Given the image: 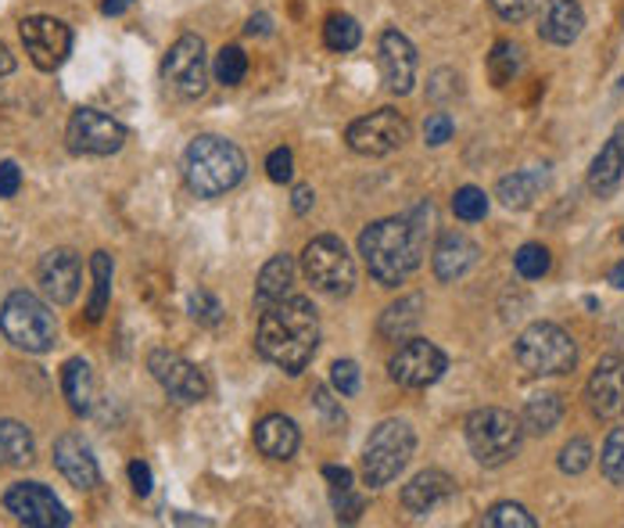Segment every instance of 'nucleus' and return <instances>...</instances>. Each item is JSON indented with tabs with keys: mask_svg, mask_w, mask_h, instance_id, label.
Listing matches in <instances>:
<instances>
[{
	"mask_svg": "<svg viewBox=\"0 0 624 528\" xmlns=\"http://www.w3.org/2000/svg\"><path fill=\"white\" fill-rule=\"evenodd\" d=\"M431 219H434V205L420 202L417 209H409L406 216L377 219L359 234V255L377 285L384 288L406 285L409 274H413L423 260V249H428Z\"/></svg>",
	"mask_w": 624,
	"mask_h": 528,
	"instance_id": "f257e3e1",
	"label": "nucleus"
},
{
	"mask_svg": "<svg viewBox=\"0 0 624 528\" xmlns=\"http://www.w3.org/2000/svg\"><path fill=\"white\" fill-rule=\"evenodd\" d=\"M255 345L263 352V360H269L273 367L284 374H302L309 367V360L316 356L320 345V316L309 299L288 296L266 306L258 316V331Z\"/></svg>",
	"mask_w": 624,
	"mask_h": 528,
	"instance_id": "f03ea898",
	"label": "nucleus"
},
{
	"mask_svg": "<svg viewBox=\"0 0 624 528\" xmlns=\"http://www.w3.org/2000/svg\"><path fill=\"white\" fill-rule=\"evenodd\" d=\"M244 173H249V159L227 137L202 134L183 151V180L198 198H219L233 191L244 180Z\"/></svg>",
	"mask_w": 624,
	"mask_h": 528,
	"instance_id": "7ed1b4c3",
	"label": "nucleus"
},
{
	"mask_svg": "<svg viewBox=\"0 0 624 528\" xmlns=\"http://www.w3.org/2000/svg\"><path fill=\"white\" fill-rule=\"evenodd\" d=\"M513 356L527 374H535V378H557V374H571L578 367V345H574V338L563 331L560 324H549V320L524 327L513 342Z\"/></svg>",
	"mask_w": 624,
	"mask_h": 528,
	"instance_id": "20e7f679",
	"label": "nucleus"
},
{
	"mask_svg": "<svg viewBox=\"0 0 624 528\" xmlns=\"http://www.w3.org/2000/svg\"><path fill=\"white\" fill-rule=\"evenodd\" d=\"M417 450V431L409 428V420H381L367 445H362V482L370 489H381L387 482H395L406 472V464L413 461Z\"/></svg>",
	"mask_w": 624,
	"mask_h": 528,
	"instance_id": "39448f33",
	"label": "nucleus"
},
{
	"mask_svg": "<svg viewBox=\"0 0 624 528\" xmlns=\"http://www.w3.org/2000/svg\"><path fill=\"white\" fill-rule=\"evenodd\" d=\"M0 335L8 338L15 349L26 352H51L58 342V320L51 306L33 296V291H11L0 306Z\"/></svg>",
	"mask_w": 624,
	"mask_h": 528,
	"instance_id": "423d86ee",
	"label": "nucleus"
},
{
	"mask_svg": "<svg viewBox=\"0 0 624 528\" xmlns=\"http://www.w3.org/2000/svg\"><path fill=\"white\" fill-rule=\"evenodd\" d=\"M467 445H470V453H474V461L485 467L510 464L524 445L521 417H513L510 410H502V406L474 410V414L467 417Z\"/></svg>",
	"mask_w": 624,
	"mask_h": 528,
	"instance_id": "0eeeda50",
	"label": "nucleus"
},
{
	"mask_svg": "<svg viewBox=\"0 0 624 528\" xmlns=\"http://www.w3.org/2000/svg\"><path fill=\"white\" fill-rule=\"evenodd\" d=\"M302 269L309 277V285L331 299H345L356 288V263H352L345 241L338 234H320V238L305 244Z\"/></svg>",
	"mask_w": 624,
	"mask_h": 528,
	"instance_id": "6e6552de",
	"label": "nucleus"
},
{
	"mask_svg": "<svg viewBox=\"0 0 624 528\" xmlns=\"http://www.w3.org/2000/svg\"><path fill=\"white\" fill-rule=\"evenodd\" d=\"M162 84L180 101H198L208 90V54L198 33H183L162 58Z\"/></svg>",
	"mask_w": 624,
	"mask_h": 528,
	"instance_id": "1a4fd4ad",
	"label": "nucleus"
},
{
	"mask_svg": "<svg viewBox=\"0 0 624 528\" xmlns=\"http://www.w3.org/2000/svg\"><path fill=\"white\" fill-rule=\"evenodd\" d=\"M409 120L403 112L395 109H377L370 115H362L348 126V148L356 155H367V159H384V155H395L398 148H406L409 140Z\"/></svg>",
	"mask_w": 624,
	"mask_h": 528,
	"instance_id": "9d476101",
	"label": "nucleus"
},
{
	"mask_svg": "<svg viewBox=\"0 0 624 528\" xmlns=\"http://www.w3.org/2000/svg\"><path fill=\"white\" fill-rule=\"evenodd\" d=\"M126 137H129L126 126L98 109H76L65 126V140L73 155H93V159L115 155V151H123Z\"/></svg>",
	"mask_w": 624,
	"mask_h": 528,
	"instance_id": "9b49d317",
	"label": "nucleus"
},
{
	"mask_svg": "<svg viewBox=\"0 0 624 528\" xmlns=\"http://www.w3.org/2000/svg\"><path fill=\"white\" fill-rule=\"evenodd\" d=\"M387 370H392V381L403 385V389H431L449 370V356L428 338H406V345H398Z\"/></svg>",
	"mask_w": 624,
	"mask_h": 528,
	"instance_id": "f8f14e48",
	"label": "nucleus"
},
{
	"mask_svg": "<svg viewBox=\"0 0 624 528\" xmlns=\"http://www.w3.org/2000/svg\"><path fill=\"white\" fill-rule=\"evenodd\" d=\"M22 43H26V54L29 62L40 68V73H54L68 62L73 54V29L65 26L62 18H51V15H29L22 18Z\"/></svg>",
	"mask_w": 624,
	"mask_h": 528,
	"instance_id": "ddd939ff",
	"label": "nucleus"
},
{
	"mask_svg": "<svg viewBox=\"0 0 624 528\" xmlns=\"http://www.w3.org/2000/svg\"><path fill=\"white\" fill-rule=\"evenodd\" d=\"M4 511L18 525L29 528H65L73 521V514L65 511V503L54 496L43 482H15L4 492Z\"/></svg>",
	"mask_w": 624,
	"mask_h": 528,
	"instance_id": "4468645a",
	"label": "nucleus"
},
{
	"mask_svg": "<svg viewBox=\"0 0 624 528\" xmlns=\"http://www.w3.org/2000/svg\"><path fill=\"white\" fill-rule=\"evenodd\" d=\"M148 370H151V378L162 385V392H169L176 403H202L208 395L205 370L194 367V363L180 356V352L155 349L148 356Z\"/></svg>",
	"mask_w": 624,
	"mask_h": 528,
	"instance_id": "2eb2a0df",
	"label": "nucleus"
},
{
	"mask_svg": "<svg viewBox=\"0 0 624 528\" xmlns=\"http://www.w3.org/2000/svg\"><path fill=\"white\" fill-rule=\"evenodd\" d=\"M377 68H381V84L406 98L417 84V47L406 33L398 29H384L381 40H377Z\"/></svg>",
	"mask_w": 624,
	"mask_h": 528,
	"instance_id": "dca6fc26",
	"label": "nucleus"
},
{
	"mask_svg": "<svg viewBox=\"0 0 624 528\" xmlns=\"http://www.w3.org/2000/svg\"><path fill=\"white\" fill-rule=\"evenodd\" d=\"M79 277H84V269H79V255L73 249H51V252L40 255L37 285L43 291V299L54 302V306H68V302H76Z\"/></svg>",
	"mask_w": 624,
	"mask_h": 528,
	"instance_id": "f3484780",
	"label": "nucleus"
},
{
	"mask_svg": "<svg viewBox=\"0 0 624 528\" xmlns=\"http://www.w3.org/2000/svg\"><path fill=\"white\" fill-rule=\"evenodd\" d=\"M585 399L596 417H603V420L624 417V356L610 352V356L596 363L593 378L585 385Z\"/></svg>",
	"mask_w": 624,
	"mask_h": 528,
	"instance_id": "a211bd4d",
	"label": "nucleus"
},
{
	"mask_svg": "<svg viewBox=\"0 0 624 528\" xmlns=\"http://www.w3.org/2000/svg\"><path fill=\"white\" fill-rule=\"evenodd\" d=\"M477 260H481L477 241H470L467 234H459V230H445L438 244H434L431 266H434V277L445 280V285H453V280L467 277L470 269L477 266Z\"/></svg>",
	"mask_w": 624,
	"mask_h": 528,
	"instance_id": "6ab92c4d",
	"label": "nucleus"
},
{
	"mask_svg": "<svg viewBox=\"0 0 624 528\" xmlns=\"http://www.w3.org/2000/svg\"><path fill=\"white\" fill-rule=\"evenodd\" d=\"M54 467L68 478V486L76 489H98L101 486V467L90 445L79 436H62L54 442Z\"/></svg>",
	"mask_w": 624,
	"mask_h": 528,
	"instance_id": "aec40b11",
	"label": "nucleus"
},
{
	"mask_svg": "<svg viewBox=\"0 0 624 528\" xmlns=\"http://www.w3.org/2000/svg\"><path fill=\"white\" fill-rule=\"evenodd\" d=\"M585 29V11L578 0H546L538 18V37L546 43L568 47L582 37Z\"/></svg>",
	"mask_w": 624,
	"mask_h": 528,
	"instance_id": "412c9836",
	"label": "nucleus"
},
{
	"mask_svg": "<svg viewBox=\"0 0 624 528\" xmlns=\"http://www.w3.org/2000/svg\"><path fill=\"white\" fill-rule=\"evenodd\" d=\"M456 492V482L453 475H445L442 467H428V472H420L413 482L403 486V507L409 514H431L438 503H445Z\"/></svg>",
	"mask_w": 624,
	"mask_h": 528,
	"instance_id": "4be33fe9",
	"label": "nucleus"
},
{
	"mask_svg": "<svg viewBox=\"0 0 624 528\" xmlns=\"http://www.w3.org/2000/svg\"><path fill=\"white\" fill-rule=\"evenodd\" d=\"M621 176H624V123L614 126V134L607 137V144L599 148V155L593 159L588 187H593L599 198H607V194L617 191Z\"/></svg>",
	"mask_w": 624,
	"mask_h": 528,
	"instance_id": "5701e85b",
	"label": "nucleus"
},
{
	"mask_svg": "<svg viewBox=\"0 0 624 528\" xmlns=\"http://www.w3.org/2000/svg\"><path fill=\"white\" fill-rule=\"evenodd\" d=\"M298 442H302L298 425L284 414H269L255 425V445L269 461H291L298 453Z\"/></svg>",
	"mask_w": 624,
	"mask_h": 528,
	"instance_id": "b1692460",
	"label": "nucleus"
},
{
	"mask_svg": "<svg viewBox=\"0 0 624 528\" xmlns=\"http://www.w3.org/2000/svg\"><path fill=\"white\" fill-rule=\"evenodd\" d=\"M549 187V166H532V169H517L510 176H502L496 187V198L506 209H532L535 198Z\"/></svg>",
	"mask_w": 624,
	"mask_h": 528,
	"instance_id": "393cba45",
	"label": "nucleus"
},
{
	"mask_svg": "<svg viewBox=\"0 0 624 528\" xmlns=\"http://www.w3.org/2000/svg\"><path fill=\"white\" fill-rule=\"evenodd\" d=\"M291 285H294V260H291L288 252H280L263 269H258V280H255L258 310H266V306H273V302L288 299L291 296Z\"/></svg>",
	"mask_w": 624,
	"mask_h": 528,
	"instance_id": "a878e982",
	"label": "nucleus"
},
{
	"mask_svg": "<svg viewBox=\"0 0 624 528\" xmlns=\"http://www.w3.org/2000/svg\"><path fill=\"white\" fill-rule=\"evenodd\" d=\"M62 392L68 399V406L76 414H90L93 410V399H98V381H93V370L84 356H73L62 367Z\"/></svg>",
	"mask_w": 624,
	"mask_h": 528,
	"instance_id": "bb28decb",
	"label": "nucleus"
},
{
	"mask_svg": "<svg viewBox=\"0 0 624 528\" xmlns=\"http://www.w3.org/2000/svg\"><path fill=\"white\" fill-rule=\"evenodd\" d=\"M420 320H423V296H406L381 313L377 331H381V338H392V342H406L420 327Z\"/></svg>",
	"mask_w": 624,
	"mask_h": 528,
	"instance_id": "cd10ccee",
	"label": "nucleus"
},
{
	"mask_svg": "<svg viewBox=\"0 0 624 528\" xmlns=\"http://www.w3.org/2000/svg\"><path fill=\"white\" fill-rule=\"evenodd\" d=\"M37 456V439L22 420L0 417V464L4 467H26Z\"/></svg>",
	"mask_w": 624,
	"mask_h": 528,
	"instance_id": "c85d7f7f",
	"label": "nucleus"
},
{
	"mask_svg": "<svg viewBox=\"0 0 624 528\" xmlns=\"http://www.w3.org/2000/svg\"><path fill=\"white\" fill-rule=\"evenodd\" d=\"M563 410L568 406H563L560 392H535L524 403L521 425H524V431H532V436H549V431L563 420Z\"/></svg>",
	"mask_w": 624,
	"mask_h": 528,
	"instance_id": "c756f323",
	"label": "nucleus"
},
{
	"mask_svg": "<svg viewBox=\"0 0 624 528\" xmlns=\"http://www.w3.org/2000/svg\"><path fill=\"white\" fill-rule=\"evenodd\" d=\"M90 274H93V291H90V302H87V320L98 324L104 313H109V302H112V255L109 252H93L90 255Z\"/></svg>",
	"mask_w": 624,
	"mask_h": 528,
	"instance_id": "7c9ffc66",
	"label": "nucleus"
},
{
	"mask_svg": "<svg viewBox=\"0 0 624 528\" xmlns=\"http://www.w3.org/2000/svg\"><path fill=\"white\" fill-rule=\"evenodd\" d=\"M521 68H524V51H521V43L499 40L496 47H492V54H488V76H492V84H496V87L513 84Z\"/></svg>",
	"mask_w": 624,
	"mask_h": 528,
	"instance_id": "2f4dec72",
	"label": "nucleus"
},
{
	"mask_svg": "<svg viewBox=\"0 0 624 528\" xmlns=\"http://www.w3.org/2000/svg\"><path fill=\"white\" fill-rule=\"evenodd\" d=\"M359 40H362V29H359V22L352 18V15H331V18H327L323 43L331 47V51L348 54V51H356Z\"/></svg>",
	"mask_w": 624,
	"mask_h": 528,
	"instance_id": "473e14b6",
	"label": "nucleus"
},
{
	"mask_svg": "<svg viewBox=\"0 0 624 528\" xmlns=\"http://www.w3.org/2000/svg\"><path fill=\"white\" fill-rule=\"evenodd\" d=\"M212 73H216V79L222 87H238L244 76H249V54L241 51L238 43L222 47V51L216 54V65H212Z\"/></svg>",
	"mask_w": 624,
	"mask_h": 528,
	"instance_id": "72a5a7b5",
	"label": "nucleus"
},
{
	"mask_svg": "<svg viewBox=\"0 0 624 528\" xmlns=\"http://www.w3.org/2000/svg\"><path fill=\"white\" fill-rule=\"evenodd\" d=\"M453 213H456V219H463V223L485 219L488 216V194L474 184L459 187V191L453 194Z\"/></svg>",
	"mask_w": 624,
	"mask_h": 528,
	"instance_id": "f704fd0d",
	"label": "nucleus"
},
{
	"mask_svg": "<svg viewBox=\"0 0 624 528\" xmlns=\"http://www.w3.org/2000/svg\"><path fill=\"white\" fill-rule=\"evenodd\" d=\"M599 467L614 486H624V428H610L603 453H599Z\"/></svg>",
	"mask_w": 624,
	"mask_h": 528,
	"instance_id": "c9c22d12",
	"label": "nucleus"
},
{
	"mask_svg": "<svg viewBox=\"0 0 624 528\" xmlns=\"http://www.w3.org/2000/svg\"><path fill=\"white\" fill-rule=\"evenodd\" d=\"M513 266H517V274H521L524 280H538V277L549 274L552 255H549L546 244H524V249L513 255Z\"/></svg>",
	"mask_w": 624,
	"mask_h": 528,
	"instance_id": "e433bc0d",
	"label": "nucleus"
},
{
	"mask_svg": "<svg viewBox=\"0 0 624 528\" xmlns=\"http://www.w3.org/2000/svg\"><path fill=\"white\" fill-rule=\"evenodd\" d=\"M481 525H488V528H535L538 521L532 518V511L521 507V503H496V507L481 518Z\"/></svg>",
	"mask_w": 624,
	"mask_h": 528,
	"instance_id": "4c0bfd02",
	"label": "nucleus"
},
{
	"mask_svg": "<svg viewBox=\"0 0 624 528\" xmlns=\"http://www.w3.org/2000/svg\"><path fill=\"white\" fill-rule=\"evenodd\" d=\"M588 464H593V445H588V439H571L560 450V472L563 475H582V472H588Z\"/></svg>",
	"mask_w": 624,
	"mask_h": 528,
	"instance_id": "58836bf2",
	"label": "nucleus"
},
{
	"mask_svg": "<svg viewBox=\"0 0 624 528\" xmlns=\"http://www.w3.org/2000/svg\"><path fill=\"white\" fill-rule=\"evenodd\" d=\"M187 306H191V316L202 327H219L222 324V302L212 296V291H194L191 296V302H187Z\"/></svg>",
	"mask_w": 624,
	"mask_h": 528,
	"instance_id": "ea45409f",
	"label": "nucleus"
},
{
	"mask_svg": "<svg viewBox=\"0 0 624 528\" xmlns=\"http://www.w3.org/2000/svg\"><path fill=\"white\" fill-rule=\"evenodd\" d=\"M313 406L320 410V417H323V425L338 431V428H345V410H341L334 403V395L323 389V385H313Z\"/></svg>",
	"mask_w": 624,
	"mask_h": 528,
	"instance_id": "a19ab883",
	"label": "nucleus"
},
{
	"mask_svg": "<svg viewBox=\"0 0 624 528\" xmlns=\"http://www.w3.org/2000/svg\"><path fill=\"white\" fill-rule=\"evenodd\" d=\"M331 385L338 395H356L359 392V367L352 360H338L331 367Z\"/></svg>",
	"mask_w": 624,
	"mask_h": 528,
	"instance_id": "79ce46f5",
	"label": "nucleus"
},
{
	"mask_svg": "<svg viewBox=\"0 0 624 528\" xmlns=\"http://www.w3.org/2000/svg\"><path fill=\"white\" fill-rule=\"evenodd\" d=\"M266 173H269V180H273V184H291V176H294V155H291V148L269 151Z\"/></svg>",
	"mask_w": 624,
	"mask_h": 528,
	"instance_id": "37998d69",
	"label": "nucleus"
},
{
	"mask_svg": "<svg viewBox=\"0 0 624 528\" xmlns=\"http://www.w3.org/2000/svg\"><path fill=\"white\" fill-rule=\"evenodd\" d=\"M453 120L445 112H434V115H428V123H423V140H428L431 148H442L445 140L453 137Z\"/></svg>",
	"mask_w": 624,
	"mask_h": 528,
	"instance_id": "c03bdc74",
	"label": "nucleus"
},
{
	"mask_svg": "<svg viewBox=\"0 0 624 528\" xmlns=\"http://www.w3.org/2000/svg\"><path fill=\"white\" fill-rule=\"evenodd\" d=\"M488 4L502 22H524L535 11V0H488Z\"/></svg>",
	"mask_w": 624,
	"mask_h": 528,
	"instance_id": "a18cd8bd",
	"label": "nucleus"
},
{
	"mask_svg": "<svg viewBox=\"0 0 624 528\" xmlns=\"http://www.w3.org/2000/svg\"><path fill=\"white\" fill-rule=\"evenodd\" d=\"M334 511L338 518L356 521L362 514V496H352V489H334Z\"/></svg>",
	"mask_w": 624,
	"mask_h": 528,
	"instance_id": "49530a36",
	"label": "nucleus"
},
{
	"mask_svg": "<svg viewBox=\"0 0 624 528\" xmlns=\"http://www.w3.org/2000/svg\"><path fill=\"white\" fill-rule=\"evenodd\" d=\"M22 191V169L15 162H0V198H15Z\"/></svg>",
	"mask_w": 624,
	"mask_h": 528,
	"instance_id": "de8ad7c7",
	"label": "nucleus"
},
{
	"mask_svg": "<svg viewBox=\"0 0 624 528\" xmlns=\"http://www.w3.org/2000/svg\"><path fill=\"white\" fill-rule=\"evenodd\" d=\"M129 482H133V492H140V496H148V492L155 489V478H151V467L144 461L129 464Z\"/></svg>",
	"mask_w": 624,
	"mask_h": 528,
	"instance_id": "09e8293b",
	"label": "nucleus"
},
{
	"mask_svg": "<svg viewBox=\"0 0 624 528\" xmlns=\"http://www.w3.org/2000/svg\"><path fill=\"white\" fill-rule=\"evenodd\" d=\"M313 202H316V194H313V187L309 184H302V187H294V194H291V205H294V213L298 216H305L313 209Z\"/></svg>",
	"mask_w": 624,
	"mask_h": 528,
	"instance_id": "8fccbe9b",
	"label": "nucleus"
},
{
	"mask_svg": "<svg viewBox=\"0 0 624 528\" xmlns=\"http://www.w3.org/2000/svg\"><path fill=\"white\" fill-rule=\"evenodd\" d=\"M323 478H327V482H331L334 489H352V472H348V467L327 464V467H323Z\"/></svg>",
	"mask_w": 624,
	"mask_h": 528,
	"instance_id": "3c124183",
	"label": "nucleus"
},
{
	"mask_svg": "<svg viewBox=\"0 0 624 528\" xmlns=\"http://www.w3.org/2000/svg\"><path fill=\"white\" fill-rule=\"evenodd\" d=\"M273 33V18L269 15H252L249 18V37H269Z\"/></svg>",
	"mask_w": 624,
	"mask_h": 528,
	"instance_id": "603ef678",
	"label": "nucleus"
},
{
	"mask_svg": "<svg viewBox=\"0 0 624 528\" xmlns=\"http://www.w3.org/2000/svg\"><path fill=\"white\" fill-rule=\"evenodd\" d=\"M15 73V54L8 51V43L0 40V76H11Z\"/></svg>",
	"mask_w": 624,
	"mask_h": 528,
	"instance_id": "864d4df0",
	"label": "nucleus"
},
{
	"mask_svg": "<svg viewBox=\"0 0 624 528\" xmlns=\"http://www.w3.org/2000/svg\"><path fill=\"white\" fill-rule=\"evenodd\" d=\"M129 4H133V0H104L101 11H104V15H123Z\"/></svg>",
	"mask_w": 624,
	"mask_h": 528,
	"instance_id": "5fc2aeb1",
	"label": "nucleus"
},
{
	"mask_svg": "<svg viewBox=\"0 0 624 528\" xmlns=\"http://www.w3.org/2000/svg\"><path fill=\"white\" fill-rule=\"evenodd\" d=\"M607 280H610V285H614L617 291H624V260H621V263H614V266H610V274H607Z\"/></svg>",
	"mask_w": 624,
	"mask_h": 528,
	"instance_id": "6e6d98bb",
	"label": "nucleus"
},
{
	"mask_svg": "<svg viewBox=\"0 0 624 528\" xmlns=\"http://www.w3.org/2000/svg\"><path fill=\"white\" fill-rule=\"evenodd\" d=\"M614 342L624 349V310L617 313V320H614Z\"/></svg>",
	"mask_w": 624,
	"mask_h": 528,
	"instance_id": "4d7b16f0",
	"label": "nucleus"
},
{
	"mask_svg": "<svg viewBox=\"0 0 624 528\" xmlns=\"http://www.w3.org/2000/svg\"><path fill=\"white\" fill-rule=\"evenodd\" d=\"M621 241H624V230H621Z\"/></svg>",
	"mask_w": 624,
	"mask_h": 528,
	"instance_id": "13d9d810",
	"label": "nucleus"
},
{
	"mask_svg": "<svg viewBox=\"0 0 624 528\" xmlns=\"http://www.w3.org/2000/svg\"><path fill=\"white\" fill-rule=\"evenodd\" d=\"M621 87H624V79H621Z\"/></svg>",
	"mask_w": 624,
	"mask_h": 528,
	"instance_id": "bf43d9fd",
	"label": "nucleus"
}]
</instances>
